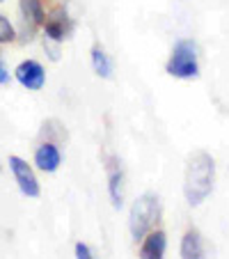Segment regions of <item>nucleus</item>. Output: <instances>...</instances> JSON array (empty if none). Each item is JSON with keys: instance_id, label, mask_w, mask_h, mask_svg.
I'll list each match as a JSON object with an SVG mask.
<instances>
[{"instance_id": "nucleus-8", "label": "nucleus", "mask_w": 229, "mask_h": 259, "mask_svg": "<svg viewBox=\"0 0 229 259\" xmlns=\"http://www.w3.org/2000/svg\"><path fill=\"white\" fill-rule=\"evenodd\" d=\"M14 78L30 92H39L46 85V71L37 60H23L19 67L14 69Z\"/></svg>"}, {"instance_id": "nucleus-4", "label": "nucleus", "mask_w": 229, "mask_h": 259, "mask_svg": "<svg viewBox=\"0 0 229 259\" xmlns=\"http://www.w3.org/2000/svg\"><path fill=\"white\" fill-rule=\"evenodd\" d=\"M44 34H46V39L51 41H58V44H62L64 39H69L73 34V19L69 16L67 7L64 5H55L53 10L46 14V21H44Z\"/></svg>"}, {"instance_id": "nucleus-2", "label": "nucleus", "mask_w": 229, "mask_h": 259, "mask_svg": "<svg viewBox=\"0 0 229 259\" xmlns=\"http://www.w3.org/2000/svg\"><path fill=\"white\" fill-rule=\"evenodd\" d=\"M161 215H163V206L156 193H142L131 204V211H128V232H131V239L135 243H140L149 232L156 230V225L161 223Z\"/></svg>"}, {"instance_id": "nucleus-3", "label": "nucleus", "mask_w": 229, "mask_h": 259, "mask_svg": "<svg viewBox=\"0 0 229 259\" xmlns=\"http://www.w3.org/2000/svg\"><path fill=\"white\" fill-rule=\"evenodd\" d=\"M165 71L172 78L190 80L200 76V53L193 39H179L170 51V58L165 62Z\"/></svg>"}, {"instance_id": "nucleus-17", "label": "nucleus", "mask_w": 229, "mask_h": 259, "mask_svg": "<svg viewBox=\"0 0 229 259\" xmlns=\"http://www.w3.org/2000/svg\"><path fill=\"white\" fill-rule=\"evenodd\" d=\"M7 83H10V69H7L5 60L0 55V85H7Z\"/></svg>"}, {"instance_id": "nucleus-14", "label": "nucleus", "mask_w": 229, "mask_h": 259, "mask_svg": "<svg viewBox=\"0 0 229 259\" xmlns=\"http://www.w3.org/2000/svg\"><path fill=\"white\" fill-rule=\"evenodd\" d=\"M16 39V28L10 23L7 16L0 14V44H12Z\"/></svg>"}, {"instance_id": "nucleus-13", "label": "nucleus", "mask_w": 229, "mask_h": 259, "mask_svg": "<svg viewBox=\"0 0 229 259\" xmlns=\"http://www.w3.org/2000/svg\"><path fill=\"white\" fill-rule=\"evenodd\" d=\"M41 136L49 142H55V145L67 140V131H64L62 122H58V119H46V122L41 124Z\"/></svg>"}, {"instance_id": "nucleus-9", "label": "nucleus", "mask_w": 229, "mask_h": 259, "mask_svg": "<svg viewBox=\"0 0 229 259\" xmlns=\"http://www.w3.org/2000/svg\"><path fill=\"white\" fill-rule=\"evenodd\" d=\"M60 163H62L60 145L44 140L39 147H37V152H34V165L39 167L41 172H55L60 167Z\"/></svg>"}, {"instance_id": "nucleus-1", "label": "nucleus", "mask_w": 229, "mask_h": 259, "mask_svg": "<svg viewBox=\"0 0 229 259\" xmlns=\"http://www.w3.org/2000/svg\"><path fill=\"white\" fill-rule=\"evenodd\" d=\"M215 184V161L209 152L195 149L186 158L184 197L190 206H200L211 195Z\"/></svg>"}, {"instance_id": "nucleus-5", "label": "nucleus", "mask_w": 229, "mask_h": 259, "mask_svg": "<svg viewBox=\"0 0 229 259\" xmlns=\"http://www.w3.org/2000/svg\"><path fill=\"white\" fill-rule=\"evenodd\" d=\"M19 12L21 21H23V41H32L37 28H41L46 21V10H44V0H19Z\"/></svg>"}, {"instance_id": "nucleus-11", "label": "nucleus", "mask_w": 229, "mask_h": 259, "mask_svg": "<svg viewBox=\"0 0 229 259\" xmlns=\"http://www.w3.org/2000/svg\"><path fill=\"white\" fill-rule=\"evenodd\" d=\"M181 259H209L204 248V236L195 227H190L181 236Z\"/></svg>"}, {"instance_id": "nucleus-10", "label": "nucleus", "mask_w": 229, "mask_h": 259, "mask_svg": "<svg viewBox=\"0 0 229 259\" xmlns=\"http://www.w3.org/2000/svg\"><path fill=\"white\" fill-rule=\"evenodd\" d=\"M167 234L163 230H154L140 241V259H165Z\"/></svg>"}, {"instance_id": "nucleus-15", "label": "nucleus", "mask_w": 229, "mask_h": 259, "mask_svg": "<svg viewBox=\"0 0 229 259\" xmlns=\"http://www.w3.org/2000/svg\"><path fill=\"white\" fill-rule=\"evenodd\" d=\"M76 259H97V257H94V252L89 250V245L80 241V243H76Z\"/></svg>"}, {"instance_id": "nucleus-18", "label": "nucleus", "mask_w": 229, "mask_h": 259, "mask_svg": "<svg viewBox=\"0 0 229 259\" xmlns=\"http://www.w3.org/2000/svg\"><path fill=\"white\" fill-rule=\"evenodd\" d=\"M0 3H3V0H0Z\"/></svg>"}, {"instance_id": "nucleus-7", "label": "nucleus", "mask_w": 229, "mask_h": 259, "mask_svg": "<svg viewBox=\"0 0 229 259\" xmlns=\"http://www.w3.org/2000/svg\"><path fill=\"white\" fill-rule=\"evenodd\" d=\"M106 175H108V197H110L115 209H122L124 186H126L124 181H126V177H124L122 161H119L117 156H112V154L106 158Z\"/></svg>"}, {"instance_id": "nucleus-6", "label": "nucleus", "mask_w": 229, "mask_h": 259, "mask_svg": "<svg viewBox=\"0 0 229 259\" xmlns=\"http://www.w3.org/2000/svg\"><path fill=\"white\" fill-rule=\"evenodd\" d=\"M10 170L25 197H39V193H41L39 179L34 175L32 165H28V161H23L21 156H10Z\"/></svg>"}, {"instance_id": "nucleus-16", "label": "nucleus", "mask_w": 229, "mask_h": 259, "mask_svg": "<svg viewBox=\"0 0 229 259\" xmlns=\"http://www.w3.org/2000/svg\"><path fill=\"white\" fill-rule=\"evenodd\" d=\"M44 49L51 53V60H60V44H58V41L44 39Z\"/></svg>"}, {"instance_id": "nucleus-12", "label": "nucleus", "mask_w": 229, "mask_h": 259, "mask_svg": "<svg viewBox=\"0 0 229 259\" xmlns=\"http://www.w3.org/2000/svg\"><path fill=\"white\" fill-rule=\"evenodd\" d=\"M89 58H92V69L94 73H97L99 78L103 80H110L112 78V71H115V64H112V58L106 53V49L99 44L92 46V51H89Z\"/></svg>"}]
</instances>
